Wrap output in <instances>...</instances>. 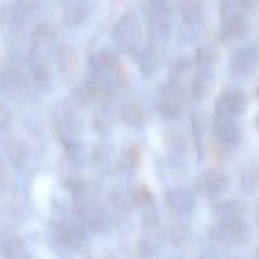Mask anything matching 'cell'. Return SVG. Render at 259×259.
Listing matches in <instances>:
<instances>
[{
    "label": "cell",
    "mask_w": 259,
    "mask_h": 259,
    "mask_svg": "<svg viewBox=\"0 0 259 259\" xmlns=\"http://www.w3.org/2000/svg\"><path fill=\"white\" fill-rule=\"evenodd\" d=\"M185 95L182 86L172 82L164 89L158 98V111L167 119H176L182 115L185 110Z\"/></svg>",
    "instance_id": "cell-1"
},
{
    "label": "cell",
    "mask_w": 259,
    "mask_h": 259,
    "mask_svg": "<svg viewBox=\"0 0 259 259\" xmlns=\"http://www.w3.org/2000/svg\"><path fill=\"white\" fill-rule=\"evenodd\" d=\"M151 35L156 43H163L167 40L169 32L168 14L163 5L159 3L153 7L151 13Z\"/></svg>",
    "instance_id": "cell-2"
},
{
    "label": "cell",
    "mask_w": 259,
    "mask_h": 259,
    "mask_svg": "<svg viewBox=\"0 0 259 259\" xmlns=\"http://www.w3.org/2000/svg\"><path fill=\"white\" fill-rule=\"evenodd\" d=\"M116 42L123 50L131 51L134 50L139 39V30L138 24L136 19L132 17H126L125 19L121 20L116 27Z\"/></svg>",
    "instance_id": "cell-3"
},
{
    "label": "cell",
    "mask_w": 259,
    "mask_h": 259,
    "mask_svg": "<svg viewBox=\"0 0 259 259\" xmlns=\"http://www.w3.org/2000/svg\"><path fill=\"white\" fill-rule=\"evenodd\" d=\"M167 200L176 211L181 212L191 211L195 205V195L186 187H175L169 190Z\"/></svg>",
    "instance_id": "cell-4"
},
{
    "label": "cell",
    "mask_w": 259,
    "mask_h": 259,
    "mask_svg": "<svg viewBox=\"0 0 259 259\" xmlns=\"http://www.w3.org/2000/svg\"><path fill=\"white\" fill-rule=\"evenodd\" d=\"M224 186V177L218 171H209L202 175L197 182L200 192L206 197L217 196Z\"/></svg>",
    "instance_id": "cell-5"
},
{
    "label": "cell",
    "mask_w": 259,
    "mask_h": 259,
    "mask_svg": "<svg viewBox=\"0 0 259 259\" xmlns=\"http://www.w3.org/2000/svg\"><path fill=\"white\" fill-rule=\"evenodd\" d=\"M58 66L60 72L66 81H72L77 75L78 60L77 55L72 48H63L58 56Z\"/></svg>",
    "instance_id": "cell-6"
},
{
    "label": "cell",
    "mask_w": 259,
    "mask_h": 259,
    "mask_svg": "<svg viewBox=\"0 0 259 259\" xmlns=\"http://www.w3.org/2000/svg\"><path fill=\"white\" fill-rule=\"evenodd\" d=\"M119 116L121 121L126 125L133 126V128H139L144 123V113L141 106L136 103H124L119 109Z\"/></svg>",
    "instance_id": "cell-7"
},
{
    "label": "cell",
    "mask_w": 259,
    "mask_h": 259,
    "mask_svg": "<svg viewBox=\"0 0 259 259\" xmlns=\"http://www.w3.org/2000/svg\"><path fill=\"white\" fill-rule=\"evenodd\" d=\"M3 80H4V86L7 88V90H9V93L18 94L24 89V77H23L19 71H8Z\"/></svg>",
    "instance_id": "cell-8"
},
{
    "label": "cell",
    "mask_w": 259,
    "mask_h": 259,
    "mask_svg": "<svg viewBox=\"0 0 259 259\" xmlns=\"http://www.w3.org/2000/svg\"><path fill=\"white\" fill-rule=\"evenodd\" d=\"M210 91L209 77L205 73H199L192 82V94L195 98L204 99Z\"/></svg>",
    "instance_id": "cell-9"
},
{
    "label": "cell",
    "mask_w": 259,
    "mask_h": 259,
    "mask_svg": "<svg viewBox=\"0 0 259 259\" xmlns=\"http://www.w3.org/2000/svg\"><path fill=\"white\" fill-rule=\"evenodd\" d=\"M132 200H133V202L137 206L148 207L153 202V196H152L151 191L147 187L141 186L134 190L133 195H132Z\"/></svg>",
    "instance_id": "cell-10"
},
{
    "label": "cell",
    "mask_w": 259,
    "mask_h": 259,
    "mask_svg": "<svg viewBox=\"0 0 259 259\" xmlns=\"http://www.w3.org/2000/svg\"><path fill=\"white\" fill-rule=\"evenodd\" d=\"M142 62H148L147 65L142 66V70L146 71L148 70V75H151L152 72L157 70V60H156V56L153 55L152 52H144L143 56H142Z\"/></svg>",
    "instance_id": "cell-11"
},
{
    "label": "cell",
    "mask_w": 259,
    "mask_h": 259,
    "mask_svg": "<svg viewBox=\"0 0 259 259\" xmlns=\"http://www.w3.org/2000/svg\"><path fill=\"white\" fill-rule=\"evenodd\" d=\"M211 60H212V55H211V51H210L209 48L202 47L197 51L196 61L199 65L205 66V65H207V63L211 62Z\"/></svg>",
    "instance_id": "cell-12"
},
{
    "label": "cell",
    "mask_w": 259,
    "mask_h": 259,
    "mask_svg": "<svg viewBox=\"0 0 259 259\" xmlns=\"http://www.w3.org/2000/svg\"><path fill=\"white\" fill-rule=\"evenodd\" d=\"M126 161H128L129 166H132V167L138 166V163L141 162V152L138 151V148H137V147L129 149L128 156H126Z\"/></svg>",
    "instance_id": "cell-13"
},
{
    "label": "cell",
    "mask_w": 259,
    "mask_h": 259,
    "mask_svg": "<svg viewBox=\"0 0 259 259\" xmlns=\"http://www.w3.org/2000/svg\"><path fill=\"white\" fill-rule=\"evenodd\" d=\"M66 24L71 25V27H76V25L81 24V20H82V17L80 15V12H70L65 18Z\"/></svg>",
    "instance_id": "cell-14"
},
{
    "label": "cell",
    "mask_w": 259,
    "mask_h": 259,
    "mask_svg": "<svg viewBox=\"0 0 259 259\" xmlns=\"http://www.w3.org/2000/svg\"><path fill=\"white\" fill-rule=\"evenodd\" d=\"M10 123V111L0 104V131Z\"/></svg>",
    "instance_id": "cell-15"
}]
</instances>
